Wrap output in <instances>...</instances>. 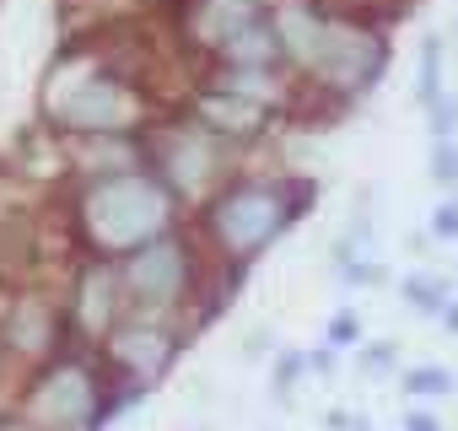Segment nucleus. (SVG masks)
Returning <instances> with one entry per match:
<instances>
[{
    "label": "nucleus",
    "mask_w": 458,
    "mask_h": 431,
    "mask_svg": "<svg viewBox=\"0 0 458 431\" xmlns=\"http://www.w3.org/2000/svg\"><path fill=\"white\" fill-rule=\"evenodd\" d=\"M44 124L60 130L65 140L87 135H119V130H146L151 124V87H140L130 71H119L114 49L103 33L92 38H65L44 76Z\"/></svg>",
    "instance_id": "f257e3e1"
},
{
    "label": "nucleus",
    "mask_w": 458,
    "mask_h": 431,
    "mask_svg": "<svg viewBox=\"0 0 458 431\" xmlns=\"http://www.w3.org/2000/svg\"><path fill=\"white\" fill-rule=\"evenodd\" d=\"M173 210H178V199L151 167L119 173V178H87L71 199L81 249L103 254V259H124L130 249L173 232Z\"/></svg>",
    "instance_id": "f03ea898"
},
{
    "label": "nucleus",
    "mask_w": 458,
    "mask_h": 431,
    "mask_svg": "<svg viewBox=\"0 0 458 431\" xmlns=\"http://www.w3.org/2000/svg\"><path fill=\"white\" fill-rule=\"evenodd\" d=\"M313 205L308 178H233L210 205H205V238L226 265H249L259 259L297 216Z\"/></svg>",
    "instance_id": "7ed1b4c3"
},
{
    "label": "nucleus",
    "mask_w": 458,
    "mask_h": 431,
    "mask_svg": "<svg viewBox=\"0 0 458 431\" xmlns=\"http://www.w3.org/2000/svg\"><path fill=\"white\" fill-rule=\"evenodd\" d=\"M383 65H388V22H372L361 0H329V28L302 81L335 108L361 97L383 76Z\"/></svg>",
    "instance_id": "20e7f679"
},
{
    "label": "nucleus",
    "mask_w": 458,
    "mask_h": 431,
    "mask_svg": "<svg viewBox=\"0 0 458 431\" xmlns=\"http://www.w3.org/2000/svg\"><path fill=\"white\" fill-rule=\"evenodd\" d=\"M233 146L221 135H210L199 119L173 114V119H151L146 124V167L173 189V199H199L210 194V183L226 173Z\"/></svg>",
    "instance_id": "39448f33"
},
{
    "label": "nucleus",
    "mask_w": 458,
    "mask_h": 431,
    "mask_svg": "<svg viewBox=\"0 0 458 431\" xmlns=\"http://www.w3.org/2000/svg\"><path fill=\"white\" fill-rule=\"evenodd\" d=\"M22 420L38 431H98L108 420V383L81 356H55L17 404Z\"/></svg>",
    "instance_id": "423d86ee"
},
{
    "label": "nucleus",
    "mask_w": 458,
    "mask_h": 431,
    "mask_svg": "<svg viewBox=\"0 0 458 431\" xmlns=\"http://www.w3.org/2000/svg\"><path fill=\"white\" fill-rule=\"evenodd\" d=\"M119 292L130 313L167 318L194 297V254L178 232H162L119 259Z\"/></svg>",
    "instance_id": "0eeeda50"
},
{
    "label": "nucleus",
    "mask_w": 458,
    "mask_h": 431,
    "mask_svg": "<svg viewBox=\"0 0 458 431\" xmlns=\"http://www.w3.org/2000/svg\"><path fill=\"white\" fill-rule=\"evenodd\" d=\"M98 351H103V361L114 367V377H124V383H135V388H146V383H157L173 361H178V351H183V334L167 324V318H146V313H124L103 340H98Z\"/></svg>",
    "instance_id": "6e6552de"
},
{
    "label": "nucleus",
    "mask_w": 458,
    "mask_h": 431,
    "mask_svg": "<svg viewBox=\"0 0 458 431\" xmlns=\"http://www.w3.org/2000/svg\"><path fill=\"white\" fill-rule=\"evenodd\" d=\"M270 12L259 0H178L173 22H178V44H189L199 55V65H210L226 44H233L243 28L265 22Z\"/></svg>",
    "instance_id": "1a4fd4ad"
},
{
    "label": "nucleus",
    "mask_w": 458,
    "mask_h": 431,
    "mask_svg": "<svg viewBox=\"0 0 458 431\" xmlns=\"http://www.w3.org/2000/svg\"><path fill=\"white\" fill-rule=\"evenodd\" d=\"M124 318V292H119V259H81L76 281H71V308H65V329L76 340H103L114 324Z\"/></svg>",
    "instance_id": "9d476101"
},
{
    "label": "nucleus",
    "mask_w": 458,
    "mask_h": 431,
    "mask_svg": "<svg viewBox=\"0 0 458 431\" xmlns=\"http://www.w3.org/2000/svg\"><path fill=\"white\" fill-rule=\"evenodd\" d=\"M183 114L199 119V124H205L210 135H221L226 146H254V140L276 124L270 108H259V103H249V97H238V92H221V87H210V81H199V87L183 97Z\"/></svg>",
    "instance_id": "9b49d317"
},
{
    "label": "nucleus",
    "mask_w": 458,
    "mask_h": 431,
    "mask_svg": "<svg viewBox=\"0 0 458 431\" xmlns=\"http://www.w3.org/2000/svg\"><path fill=\"white\" fill-rule=\"evenodd\" d=\"M55 340H60V318H55L49 302L28 297V302L12 308V318H6V351L12 356H49Z\"/></svg>",
    "instance_id": "f8f14e48"
},
{
    "label": "nucleus",
    "mask_w": 458,
    "mask_h": 431,
    "mask_svg": "<svg viewBox=\"0 0 458 431\" xmlns=\"http://www.w3.org/2000/svg\"><path fill=\"white\" fill-rule=\"evenodd\" d=\"M442 55H447V38H420V76H415V103L420 108H431L437 97H447L442 92Z\"/></svg>",
    "instance_id": "ddd939ff"
},
{
    "label": "nucleus",
    "mask_w": 458,
    "mask_h": 431,
    "mask_svg": "<svg viewBox=\"0 0 458 431\" xmlns=\"http://www.w3.org/2000/svg\"><path fill=\"white\" fill-rule=\"evenodd\" d=\"M447 297H453V292H447L442 275H410V281H404V302H410L415 313H431V318H437V313L447 308Z\"/></svg>",
    "instance_id": "4468645a"
},
{
    "label": "nucleus",
    "mask_w": 458,
    "mask_h": 431,
    "mask_svg": "<svg viewBox=\"0 0 458 431\" xmlns=\"http://www.w3.org/2000/svg\"><path fill=\"white\" fill-rule=\"evenodd\" d=\"M453 388H458V383H453V372H447V367H437V361H426V367H410V372H404V393H410V399H415V393H420V399H437V393H453Z\"/></svg>",
    "instance_id": "2eb2a0df"
},
{
    "label": "nucleus",
    "mask_w": 458,
    "mask_h": 431,
    "mask_svg": "<svg viewBox=\"0 0 458 431\" xmlns=\"http://www.w3.org/2000/svg\"><path fill=\"white\" fill-rule=\"evenodd\" d=\"M426 124H431V140H458V97H437L426 108Z\"/></svg>",
    "instance_id": "dca6fc26"
},
{
    "label": "nucleus",
    "mask_w": 458,
    "mask_h": 431,
    "mask_svg": "<svg viewBox=\"0 0 458 431\" xmlns=\"http://www.w3.org/2000/svg\"><path fill=\"white\" fill-rule=\"evenodd\" d=\"M431 178L442 189H458V140H431Z\"/></svg>",
    "instance_id": "f3484780"
},
{
    "label": "nucleus",
    "mask_w": 458,
    "mask_h": 431,
    "mask_svg": "<svg viewBox=\"0 0 458 431\" xmlns=\"http://www.w3.org/2000/svg\"><path fill=\"white\" fill-rule=\"evenodd\" d=\"M302 372H308V351H281V356H276V388H281V393L297 388Z\"/></svg>",
    "instance_id": "a211bd4d"
},
{
    "label": "nucleus",
    "mask_w": 458,
    "mask_h": 431,
    "mask_svg": "<svg viewBox=\"0 0 458 431\" xmlns=\"http://www.w3.org/2000/svg\"><path fill=\"white\" fill-rule=\"evenodd\" d=\"M356 361H361V372H394V367H399V351H394L388 340H377V345H361Z\"/></svg>",
    "instance_id": "6ab92c4d"
},
{
    "label": "nucleus",
    "mask_w": 458,
    "mask_h": 431,
    "mask_svg": "<svg viewBox=\"0 0 458 431\" xmlns=\"http://www.w3.org/2000/svg\"><path fill=\"white\" fill-rule=\"evenodd\" d=\"M431 238H458V199H442L431 210Z\"/></svg>",
    "instance_id": "aec40b11"
},
{
    "label": "nucleus",
    "mask_w": 458,
    "mask_h": 431,
    "mask_svg": "<svg viewBox=\"0 0 458 431\" xmlns=\"http://www.w3.org/2000/svg\"><path fill=\"white\" fill-rule=\"evenodd\" d=\"M356 334H361L356 313H335L329 318V345H356Z\"/></svg>",
    "instance_id": "412c9836"
},
{
    "label": "nucleus",
    "mask_w": 458,
    "mask_h": 431,
    "mask_svg": "<svg viewBox=\"0 0 458 431\" xmlns=\"http://www.w3.org/2000/svg\"><path fill=\"white\" fill-rule=\"evenodd\" d=\"M404 431H442V426H437V415H426V410H410V415H404Z\"/></svg>",
    "instance_id": "4be33fe9"
},
{
    "label": "nucleus",
    "mask_w": 458,
    "mask_h": 431,
    "mask_svg": "<svg viewBox=\"0 0 458 431\" xmlns=\"http://www.w3.org/2000/svg\"><path fill=\"white\" fill-rule=\"evenodd\" d=\"M265 351H270V334H265V329H254V334H249V345H243V356H265Z\"/></svg>",
    "instance_id": "5701e85b"
},
{
    "label": "nucleus",
    "mask_w": 458,
    "mask_h": 431,
    "mask_svg": "<svg viewBox=\"0 0 458 431\" xmlns=\"http://www.w3.org/2000/svg\"><path fill=\"white\" fill-rule=\"evenodd\" d=\"M437 318H442V324H447V329H453V334H458V297H447V308H442V313H437Z\"/></svg>",
    "instance_id": "b1692460"
},
{
    "label": "nucleus",
    "mask_w": 458,
    "mask_h": 431,
    "mask_svg": "<svg viewBox=\"0 0 458 431\" xmlns=\"http://www.w3.org/2000/svg\"><path fill=\"white\" fill-rule=\"evenodd\" d=\"M0 431H38L33 420H22V415H6V420H0Z\"/></svg>",
    "instance_id": "393cba45"
},
{
    "label": "nucleus",
    "mask_w": 458,
    "mask_h": 431,
    "mask_svg": "<svg viewBox=\"0 0 458 431\" xmlns=\"http://www.w3.org/2000/svg\"><path fill=\"white\" fill-rule=\"evenodd\" d=\"M447 38H453V44H458V12H453V22H447Z\"/></svg>",
    "instance_id": "a878e982"
}]
</instances>
